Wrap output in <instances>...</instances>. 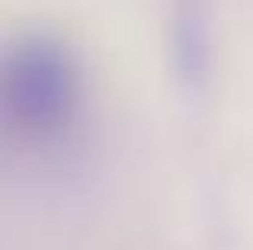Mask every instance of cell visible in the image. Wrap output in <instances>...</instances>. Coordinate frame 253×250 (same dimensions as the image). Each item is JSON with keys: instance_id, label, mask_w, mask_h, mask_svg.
Listing matches in <instances>:
<instances>
[{"instance_id": "cell-1", "label": "cell", "mask_w": 253, "mask_h": 250, "mask_svg": "<svg viewBox=\"0 0 253 250\" xmlns=\"http://www.w3.org/2000/svg\"><path fill=\"white\" fill-rule=\"evenodd\" d=\"M84 74L74 51L48 32H26L0 48V122L26 138H55L77 119Z\"/></svg>"}, {"instance_id": "cell-2", "label": "cell", "mask_w": 253, "mask_h": 250, "mask_svg": "<svg viewBox=\"0 0 253 250\" xmlns=\"http://www.w3.org/2000/svg\"><path fill=\"white\" fill-rule=\"evenodd\" d=\"M211 0H170V55L186 90H202L211 74Z\"/></svg>"}]
</instances>
